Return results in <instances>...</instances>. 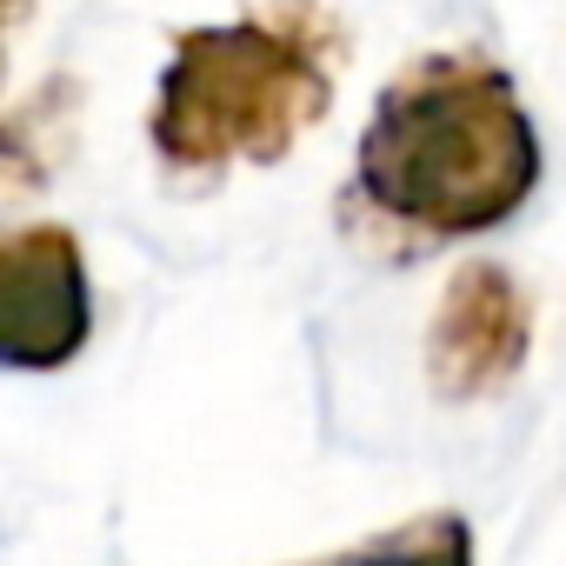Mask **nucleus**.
<instances>
[{"mask_svg":"<svg viewBox=\"0 0 566 566\" xmlns=\"http://www.w3.org/2000/svg\"><path fill=\"white\" fill-rule=\"evenodd\" d=\"M28 14H34V0H0V94H8V54H14V34L28 28ZM0 154H21L8 114H0Z\"/></svg>","mask_w":566,"mask_h":566,"instance_id":"obj_6","label":"nucleus"},{"mask_svg":"<svg viewBox=\"0 0 566 566\" xmlns=\"http://www.w3.org/2000/svg\"><path fill=\"white\" fill-rule=\"evenodd\" d=\"M340 28L314 0H273L240 21L180 28L147 107V147L167 180L207 187L233 167H273L334 107Z\"/></svg>","mask_w":566,"mask_h":566,"instance_id":"obj_2","label":"nucleus"},{"mask_svg":"<svg viewBox=\"0 0 566 566\" xmlns=\"http://www.w3.org/2000/svg\"><path fill=\"white\" fill-rule=\"evenodd\" d=\"M533 354V301L500 260L453 266L440 314L427 327V380L440 400H493L520 380Z\"/></svg>","mask_w":566,"mask_h":566,"instance_id":"obj_4","label":"nucleus"},{"mask_svg":"<svg viewBox=\"0 0 566 566\" xmlns=\"http://www.w3.org/2000/svg\"><path fill=\"white\" fill-rule=\"evenodd\" d=\"M94 340L87 247L61 220L0 227V374H61Z\"/></svg>","mask_w":566,"mask_h":566,"instance_id":"obj_3","label":"nucleus"},{"mask_svg":"<svg viewBox=\"0 0 566 566\" xmlns=\"http://www.w3.org/2000/svg\"><path fill=\"white\" fill-rule=\"evenodd\" d=\"M539 127L513 74L473 48L407 61L374 101L347 220L374 240H407V253L440 240H473L506 227L539 187Z\"/></svg>","mask_w":566,"mask_h":566,"instance_id":"obj_1","label":"nucleus"},{"mask_svg":"<svg viewBox=\"0 0 566 566\" xmlns=\"http://www.w3.org/2000/svg\"><path fill=\"white\" fill-rule=\"evenodd\" d=\"M307 566H480L473 559V526L467 513L440 506V513H420V520H400L347 553H327V559H307Z\"/></svg>","mask_w":566,"mask_h":566,"instance_id":"obj_5","label":"nucleus"}]
</instances>
